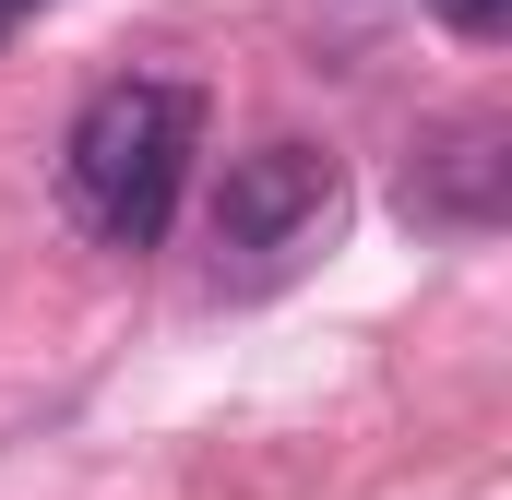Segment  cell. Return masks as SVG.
Wrapping results in <instances>:
<instances>
[{
    "label": "cell",
    "instance_id": "cell-1",
    "mask_svg": "<svg viewBox=\"0 0 512 500\" xmlns=\"http://www.w3.org/2000/svg\"><path fill=\"white\" fill-rule=\"evenodd\" d=\"M191 131H203L191 84H155V72L96 84L72 143H60V203L108 250H155L167 215H179V179H191Z\"/></svg>",
    "mask_w": 512,
    "mask_h": 500
},
{
    "label": "cell",
    "instance_id": "cell-2",
    "mask_svg": "<svg viewBox=\"0 0 512 500\" xmlns=\"http://www.w3.org/2000/svg\"><path fill=\"white\" fill-rule=\"evenodd\" d=\"M203 227H215V286L227 298H262V286H286V274H310L334 250V227H346V167L322 143H251V155H227Z\"/></svg>",
    "mask_w": 512,
    "mask_h": 500
},
{
    "label": "cell",
    "instance_id": "cell-3",
    "mask_svg": "<svg viewBox=\"0 0 512 500\" xmlns=\"http://www.w3.org/2000/svg\"><path fill=\"white\" fill-rule=\"evenodd\" d=\"M501 203H512V120H489V108L441 120L405 155V215L417 227H501Z\"/></svg>",
    "mask_w": 512,
    "mask_h": 500
},
{
    "label": "cell",
    "instance_id": "cell-4",
    "mask_svg": "<svg viewBox=\"0 0 512 500\" xmlns=\"http://www.w3.org/2000/svg\"><path fill=\"white\" fill-rule=\"evenodd\" d=\"M441 24H453V36H501L512 0H441Z\"/></svg>",
    "mask_w": 512,
    "mask_h": 500
},
{
    "label": "cell",
    "instance_id": "cell-5",
    "mask_svg": "<svg viewBox=\"0 0 512 500\" xmlns=\"http://www.w3.org/2000/svg\"><path fill=\"white\" fill-rule=\"evenodd\" d=\"M24 12H48V0H0V48H12V24H24Z\"/></svg>",
    "mask_w": 512,
    "mask_h": 500
}]
</instances>
